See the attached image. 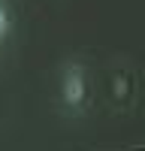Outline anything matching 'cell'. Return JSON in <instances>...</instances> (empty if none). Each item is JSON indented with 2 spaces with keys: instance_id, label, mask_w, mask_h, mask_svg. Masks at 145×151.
Masks as SVG:
<instances>
[{
  "instance_id": "6da1fadb",
  "label": "cell",
  "mask_w": 145,
  "mask_h": 151,
  "mask_svg": "<svg viewBox=\"0 0 145 151\" xmlns=\"http://www.w3.org/2000/svg\"><path fill=\"white\" fill-rule=\"evenodd\" d=\"M127 151H145V148H127Z\"/></svg>"
}]
</instances>
